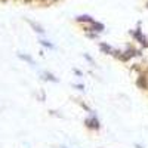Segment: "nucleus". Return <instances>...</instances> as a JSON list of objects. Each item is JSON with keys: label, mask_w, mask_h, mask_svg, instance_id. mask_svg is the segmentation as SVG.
I'll return each instance as SVG.
<instances>
[{"label": "nucleus", "mask_w": 148, "mask_h": 148, "mask_svg": "<svg viewBox=\"0 0 148 148\" xmlns=\"http://www.w3.org/2000/svg\"><path fill=\"white\" fill-rule=\"evenodd\" d=\"M86 125H87L89 127H92V129H98V127H99V123H98V120H96L95 116L90 117V119H87V120H86Z\"/></svg>", "instance_id": "f257e3e1"}, {"label": "nucleus", "mask_w": 148, "mask_h": 148, "mask_svg": "<svg viewBox=\"0 0 148 148\" xmlns=\"http://www.w3.org/2000/svg\"><path fill=\"white\" fill-rule=\"evenodd\" d=\"M101 49H102L104 52H107V53H110V52H111V47H108V46H107V44H104V43L101 44Z\"/></svg>", "instance_id": "f03ea898"}, {"label": "nucleus", "mask_w": 148, "mask_h": 148, "mask_svg": "<svg viewBox=\"0 0 148 148\" xmlns=\"http://www.w3.org/2000/svg\"><path fill=\"white\" fill-rule=\"evenodd\" d=\"M42 44H44V46H47V47H53V44L49 43V42H46V40H42Z\"/></svg>", "instance_id": "7ed1b4c3"}, {"label": "nucleus", "mask_w": 148, "mask_h": 148, "mask_svg": "<svg viewBox=\"0 0 148 148\" xmlns=\"http://www.w3.org/2000/svg\"><path fill=\"white\" fill-rule=\"evenodd\" d=\"M19 56H21L22 59H25V61H28V62H31V64H33V59H31L30 56H25V55H19Z\"/></svg>", "instance_id": "20e7f679"}]
</instances>
